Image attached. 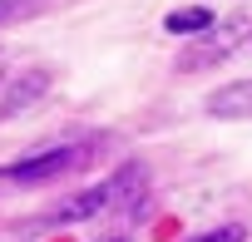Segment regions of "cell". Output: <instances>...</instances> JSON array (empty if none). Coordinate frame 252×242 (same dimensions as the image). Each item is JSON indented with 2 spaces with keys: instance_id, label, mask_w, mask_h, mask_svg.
I'll list each match as a JSON object with an SVG mask.
<instances>
[{
  "instance_id": "cell-1",
  "label": "cell",
  "mask_w": 252,
  "mask_h": 242,
  "mask_svg": "<svg viewBox=\"0 0 252 242\" xmlns=\"http://www.w3.org/2000/svg\"><path fill=\"white\" fill-rule=\"evenodd\" d=\"M144 193V168L139 163H124L114 178H104L99 188H84V193H74L69 203H60L55 212H50V222H84V217H99V212H109V208H119V203H129V198H139Z\"/></svg>"
},
{
  "instance_id": "cell-2",
  "label": "cell",
  "mask_w": 252,
  "mask_h": 242,
  "mask_svg": "<svg viewBox=\"0 0 252 242\" xmlns=\"http://www.w3.org/2000/svg\"><path fill=\"white\" fill-rule=\"evenodd\" d=\"M84 158H89V144H60V149H45L15 163H0V183H50V178L74 173Z\"/></svg>"
},
{
  "instance_id": "cell-3",
  "label": "cell",
  "mask_w": 252,
  "mask_h": 242,
  "mask_svg": "<svg viewBox=\"0 0 252 242\" xmlns=\"http://www.w3.org/2000/svg\"><path fill=\"white\" fill-rule=\"evenodd\" d=\"M252 35V20L247 15H237V20H218L208 35H198L188 50H183V60H178V69L183 74H193V69H208V64H222L227 55H232V45L237 40H247Z\"/></svg>"
},
{
  "instance_id": "cell-4",
  "label": "cell",
  "mask_w": 252,
  "mask_h": 242,
  "mask_svg": "<svg viewBox=\"0 0 252 242\" xmlns=\"http://www.w3.org/2000/svg\"><path fill=\"white\" fill-rule=\"evenodd\" d=\"M50 69L45 64H35V69H25L20 79H10V89H5V99H0V119H15V114H25V109H35L45 94H50Z\"/></svg>"
},
{
  "instance_id": "cell-5",
  "label": "cell",
  "mask_w": 252,
  "mask_h": 242,
  "mask_svg": "<svg viewBox=\"0 0 252 242\" xmlns=\"http://www.w3.org/2000/svg\"><path fill=\"white\" fill-rule=\"evenodd\" d=\"M213 119H252V79H237V84H222L218 94H208L203 104Z\"/></svg>"
},
{
  "instance_id": "cell-6",
  "label": "cell",
  "mask_w": 252,
  "mask_h": 242,
  "mask_svg": "<svg viewBox=\"0 0 252 242\" xmlns=\"http://www.w3.org/2000/svg\"><path fill=\"white\" fill-rule=\"evenodd\" d=\"M213 25H218V15L208 5H178V10L163 15V30L168 35H208Z\"/></svg>"
},
{
  "instance_id": "cell-7",
  "label": "cell",
  "mask_w": 252,
  "mask_h": 242,
  "mask_svg": "<svg viewBox=\"0 0 252 242\" xmlns=\"http://www.w3.org/2000/svg\"><path fill=\"white\" fill-rule=\"evenodd\" d=\"M40 5H45V0H0V25H5V20H25Z\"/></svg>"
},
{
  "instance_id": "cell-8",
  "label": "cell",
  "mask_w": 252,
  "mask_h": 242,
  "mask_svg": "<svg viewBox=\"0 0 252 242\" xmlns=\"http://www.w3.org/2000/svg\"><path fill=\"white\" fill-rule=\"evenodd\" d=\"M247 232L237 227V222H227V227H218V232H208V237H198V242H242Z\"/></svg>"
},
{
  "instance_id": "cell-9",
  "label": "cell",
  "mask_w": 252,
  "mask_h": 242,
  "mask_svg": "<svg viewBox=\"0 0 252 242\" xmlns=\"http://www.w3.org/2000/svg\"><path fill=\"white\" fill-rule=\"evenodd\" d=\"M99 242H124V237H99Z\"/></svg>"
}]
</instances>
